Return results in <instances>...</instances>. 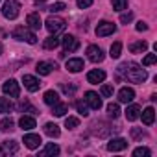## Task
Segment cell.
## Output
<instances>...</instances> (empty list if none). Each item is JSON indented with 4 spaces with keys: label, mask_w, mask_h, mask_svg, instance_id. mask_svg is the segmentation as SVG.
<instances>
[{
    "label": "cell",
    "mask_w": 157,
    "mask_h": 157,
    "mask_svg": "<svg viewBox=\"0 0 157 157\" xmlns=\"http://www.w3.org/2000/svg\"><path fill=\"white\" fill-rule=\"evenodd\" d=\"M117 74H118V78H124V80H128L131 83H142L148 78L146 70L140 68L137 63H122L117 68Z\"/></svg>",
    "instance_id": "1"
},
{
    "label": "cell",
    "mask_w": 157,
    "mask_h": 157,
    "mask_svg": "<svg viewBox=\"0 0 157 157\" xmlns=\"http://www.w3.org/2000/svg\"><path fill=\"white\" fill-rule=\"evenodd\" d=\"M21 13V4H19V0H6L4 6H2V15L8 19V21H13L17 19Z\"/></svg>",
    "instance_id": "2"
},
{
    "label": "cell",
    "mask_w": 157,
    "mask_h": 157,
    "mask_svg": "<svg viewBox=\"0 0 157 157\" xmlns=\"http://www.w3.org/2000/svg\"><path fill=\"white\" fill-rule=\"evenodd\" d=\"M13 37H15L17 41H24V43H28V44H35V43H37L35 33L30 32V30L24 28V26H17V28L13 30Z\"/></svg>",
    "instance_id": "3"
},
{
    "label": "cell",
    "mask_w": 157,
    "mask_h": 157,
    "mask_svg": "<svg viewBox=\"0 0 157 157\" xmlns=\"http://www.w3.org/2000/svg\"><path fill=\"white\" fill-rule=\"evenodd\" d=\"M44 26H46V30H48L50 33L57 35V33L65 32L67 22H65L63 19H59V17H48V19H46V22H44Z\"/></svg>",
    "instance_id": "4"
},
{
    "label": "cell",
    "mask_w": 157,
    "mask_h": 157,
    "mask_svg": "<svg viewBox=\"0 0 157 157\" xmlns=\"http://www.w3.org/2000/svg\"><path fill=\"white\" fill-rule=\"evenodd\" d=\"M115 32H117V24H113L109 21H102L96 26V35L98 37H107V35H113Z\"/></svg>",
    "instance_id": "5"
},
{
    "label": "cell",
    "mask_w": 157,
    "mask_h": 157,
    "mask_svg": "<svg viewBox=\"0 0 157 157\" xmlns=\"http://www.w3.org/2000/svg\"><path fill=\"white\" fill-rule=\"evenodd\" d=\"M2 91H4V94H8V96H11V98H19V94H21V87H19V83H17L15 80L4 82Z\"/></svg>",
    "instance_id": "6"
},
{
    "label": "cell",
    "mask_w": 157,
    "mask_h": 157,
    "mask_svg": "<svg viewBox=\"0 0 157 157\" xmlns=\"http://www.w3.org/2000/svg\"><path fill=\"white\" fill-rule=\"evenodd\" d=\"M87 57H89V61H93V63H102L105 56H104V50H102L100 46L91 44V46L87 48Z\"/></svg>",
    "instance_id": "7"
},
{
    "label": "cell",
    "mask_w": 157,
    "mask_h": 157,
    "mask_svg": "<svg viewBox=\"0 0 157 157\" xmlns=\"http://www.w3.org/2000/svg\"><path fill=\"white\" fill-rule=\"evenodd\" d=\"M85 104H87L91 109L98 111V109L102 107V98H100L96 93H93V91H87V93H85Z\"/></svg>",
    "instance_id": "8"
},
{
    "label": "cell",
    "mask_w": 157,
    "mask_h": 157,
    "mask_svg": "<svg viewBox=\"0 0 157 157\" xmlns=\"http://www.w3.org/2000/svg\"><path fill=\"white\" fill-rule=\"evenodd\" d=\"M61 44H63L65 52H76L78 48H80V41H78L74 35H65L61 39Z\"/></svg>",
    "instance_id": "9"
},
{
    "label": "cell",
    "mask_w": 157,
    "mask_h": 157,
    "mask_svg": "<svg viewBox=\"0 0 157 157\" xmlns=\"http://www.w3.org/2000/svg\"><path fill=\"white\" fill-rule=\"evenodd\" d=\"M22 83H24V87H26L30 93H35V91H39V87H41V82L37 80L35 76H30V74H24V76H22Z\"/></svg>",
    "instance_id": "10"
},
{
    "label": "cell",
    "mask_w": 157,
    "mask_h": 157,
    "mask_svg": "<svg viewBox=\"0 0 157 157\" xmlns=\"http://www.w3.org/2000/svg\"><path fill=\"white\" fill-rule=\"evenodd\" d=\"M128 140L126 139H122V137H117V139H111L109 142H107V150L109 151H122V150H126L128 148Z\"/></svg>",
    "instance_id": "11"
},
{
    "label": "cell",
    "mask_w": 157,
    "mask_h": 157,
    "mask_svg": "<svg viewBox=\"0 0 157 157\" xmlns=\"http://www.w3.org/2000/svg\"><path fill=\"white\" fill-rule=\"evenodd\" d=\"M19 150V142L17 140H4L0 144V153L2 155H13Z\"/></svg>",
    "instance_id": "12"
},
{
    "label": "cell",
    "mask_w": 157,
    "mask_h": 157,
    "mask_svg": "<svg viewBox=\"0 0 157 157\" xmlns=\"http://www.w3.org/2000/svg\"><path fill=\"white\" fill-rule=\"evenodd\" d=\"M133 98H135V91L131 87H122L118 91V102L120 104H131Z\"/></svg>",
    "instance_id": "13"
},
{
    "label": "cell",
    "mask_w": 157,
    "mask_h": 157,
    "mask_svg": "<svg viewBox=\"0 0 157 157\" xmlns=\"http://www.w3.org/2000/svg\"><path fill=\"white\" fill-rule=\"evenodd\" d=\"M24 146L26 148H30V150H35V148H39L41 146V137L37 135V133H28V135H24Z\"/></svg>",
    "instance_id": "14"
},
{
    "label": "cell",
    "mask_w": 157,
    "mask_h": 157,
    "mask_svg": "<svg viewBox=\"0 0 157 157\" xmlns=\"http://www.w3.org/2000/svg\"><path fill=\"white\" fill-rule=\"evenodd\" d=\"M105 80V72L104 70H98V68H94V70H91L89 74H87V82L89 83H93V85H96V83H102Z\"/></svg>",
    "instance_id": "15"
},
{
    "label": "cell",
    "mask_w": 157,
    "mask_h": 157,
    "mask_svg": "<svg viewBox=\"0 0 157 157\" xmlns=\"http://www.w3.org/2000/svg\"><path fill=\"white\" fill-rule=\"evenodd\" d=\"M67 70L68 72H80V70H83V59H80V57H74V59H68L67 61Z\"/></svg>",
    "instance_id": "16"
},
{
    "label": "cell",
    "mask_w": 157,
    "mask_h": 157,
    "mask_svg": "<svg viewBox=\"0 0 157 157\" xmlns=\"http://www.w3.org/2000/svg\"><path fill=\"white\" fill-rule=\"evenodd\" d=\"M26 24H28V28H32V30H41L43 21H41L39 13H30V15L26 17Z\"/></svg>",
    "instance_id": "17"
},
{
    "label": "cell",
    "mask_w": 157,
    "mask_h": 157,
    "mask_svg": "<svg viewBox=\"0 0 157 157\" xmlns=\"http://www.w3.org/2000/svg\"><path fill=\"white\" fill-rule=\"evenodd\" d=\"M54 68H56V65H54V63H48V61H39L35 70H37L41 76H48V74H50Z\"/></svg>",
    "instance_id": "18"
},
{
    "label": "cell",
    "mask_w": 157,
    "mask_h": 157,
    "mask_svg": "<svg viewBox=\"0 0 157 157\" xmlns=\"http://www.w3.org/2000/svg\"><path fill=\"white\" fill-rule=\"evenodd\" d=\"M139 117H142V124L144 126H151L153 120H155V111H153V107H146L142 111V115H139Z\"/></svg>",
    "instance_id": "19"
},
{
    "label": "cell",
    "mask_w": 157,
    "mask_h": 157,
    "mask_svg": "<svg viewBox=\"0 0 157 157\" xmlns=\"http://www.w3.org/2000/svg\"><path fill=\"white\" fill-rule=\"evenodd\" d=\"M44 133H46L48 137H52V139H57V137L61 135V129H59V126H57V124L48 122V124H44Z\"/></svg>",
    "instance_id": "20"
},
{
    "label": "cell",
    "mask_w": 157,
    "mask_h": 157,
    "mask_svg": "<svg viewBox=\"0 0 157 157\" xmlns=\"http://www.w3.org/2000/svg\"><path fill=\"white\" fill-rule=\"evenodd\" d=\"M39 155H41V157H46V155H59V146L54 144V142H48V144L39 151Z\"/></svg>",
    "instance_id": "21"
},
{
    "label": "cell",
    "mask_w": 157,
    "mask_h": 157,
    "mask_svg": "<svg viewBox=\"0 0 157 157\" xmlns=\"http://www.w3.org/2000/svg\"><path fill=\"white\" fill-rule=\"evenodd\" d=\"M61 44V39H57V35H50V37H46L44 39V43H43V46L46 48V50H54V48H57Z\"/></svg>",
    "instance_id": "22"
},
{
    "label": "cell",
    "mask_w": 157,
    "mask_h": 157,
    "mask_svg": "<svg viewBox=\"0 0 157 157\" xmlns=\"http://www.w3.org/2000/svg\"><path fill=\"white\" fill-rule=\"evenodd\" d=\"M65 113H68V105L63 104V102H56L52 105V115L56 117H65Z\"/></svg>",
    "instance_id": "23"
},
{
    "label": "cell",
    "mask_w": 157,
    "mask_h": 157,
    "mask_svg": "<svg viewBox=\"0 0 157 157\" xmlns=\"http://www.w3.org/2000/svg\"><path fill=\"white\" fill-rule=\"evenodd\" d=\"M139 113H140V107H139L137 104H131V105L126 109V118H128L129 122H133V120L139 118Z\"/></svg>",
    "instance_id": "24"
},
{
    "label": "cell",
    "mask_w": 157,
    "mask_h": 157,
    "mask_svg": "<svg viewBox=\"0 0 157 157\" xmlns=\"http://www.w3.org/2000/svg\"><path fill=\"white\" fill-rule=\"evenodd\" d=\"M19 126L22 128V129H26V131H30V129H33L35 128V118L33 117H21V120H19Z\"/></svg>",
    "instance_id": "25"
},
{
    "label": "cell",
    "mask_w": 157,
    "mask_h": 157,
    "mask_svg": "<svg viewBox=\"0 0 157 157\" xmlns=\"http://www.w3.org/2000/svg\"><path fill=\"white\" fill-rule=\"evenodd\" d=\"M146 48H148V43L146 41H137V43H131L129 44V52L131 54H142V52H146Z\"/></svg>",
    "instance_id": "26"
},
{
    "label": "cell",
    "mask_w": 157,
    "mask_h": 157,
    "mask_svg": "<svg viewBox=\"0 0 157 157\" xmlns=\"http://www.w3.org/2000/svg\"><path fill=\"white\" fill-rule=\"evenodd\" d=\"M43 100H44L46 105H54L56 102H59V94H57L56 91H46L44 96H43Z\"/></svg>",
    "instance_id": "27"
},
{
    "label": "cell",
    "mask_w": 157,
    "mask_h": 157,
    "mask_svg": "<svg viewBox=\"0 0 157 157\" xmlns=\"http://www.w3.org/2000/svg\"><path fill=\"white\" fill-rule=\"evenodd\" d=\"M17 107H19V111H24V113H32V115H37V113H39V111H37V109H35V107H33V105L28 102V100L21 102Z\"/></svg>",
    "instance_id": "28"
},
{
    "label": "cell",
    "mask_w": 157,
    "mask_h": 157,
    "mask_svg": "<svg viewBox=\"0 0 157 157\" xmlns=\"http://www.w3.org/2000/svg\"><path fill=\"white\" fill-rule=\"evenodd\" d=\"M120 54H122V43H113L111 44V48H109V56L113 57V59H117V57H120Z\"/></svg>",
    "instance_id": "29"
},
{
    "label": "cell",
    "mask_w": 157,
    "mask_h": 157,
    "mask_svg": "<svg viewBox=\"0 0 157 157\" xmlns=\"http://www.w3.org/2000/svg\"><path fill=\"white\" fill-rule=\"evenodd\" d=\"M78 126H80V118H78V117H67L65 118V128L67 129H74Z\"/></svg>",
    "instance_id": "30"
},
{
    "label": "cell",
    "mask_w": 157,
    "mask_h": 157,
    "mask_svg": "<svg viewBox=\"0 0 157 157\" xmlns=\"http://www.w3.org/2000/svg\"><path fill=\"white\" fill-rule=\"evenodd\" d=\"M0 129H4V131H13V129H15L13 118H2V122H0Z\"/></svg>",
    "instance_id": "31"
},
{
    "label": "cell",
    "mask_w": 157,
    "mask_h": 157,
    "mask_svg": "<svg viewBox=\"0 0 157 157\" xmlns=\"http://www.w3.org/2000/svg\"><path fill=\"white\" fill-rule=\"evenodd\" d=\"M13 109V104L10 102V98H0V113H10Z\"/></svg>",
    "instance_id": "32"
},
{
    "label": "cell",
    "mask_w": 157,
    "mask_h": 157,
    "mask_svg": "<svg viewBox=\"0 0 157 157\" xmlns=\"http://www.w3.org/2000/svg\"><path fill=\"white\" fill-rule=\"evenodd\" d=\"M107 115H109L111 118H117V117L120 115V107H118V104H113V102H111V104L107 105Z\"/></svg>",
    "instance_id": "33"
},
{
    "label": "cell",
    "mask_w": 157,
    "mask_h": 157,
    "mask_svg": "<svg viewBox=\"0 0 157 157\" xmlns=\"http://www.w3.org/2000/svg\"><path fill=\"white\" fill-rule=\"evenodd\" d=\"M76 109H78V113H80L82 117H87L89 115V105L85 102H76Z\"/></svg>",
    "instance_id": "34"
},
{
    "label": "cell",
    "mask_w": 157,
    "mask_h": 157,
    "mask_svg": "<svg viewBox=\"0 0 157 157\" xmlns=\"http://www.w3.org/2000/svg\"><path fill=\"white\" fill-rule=\"evenodd\" d=\"M113 10L115 11H122V10H126L128 8V0H113Z\"/></svg>",
    "instance_id": "35"
},
{
    "label": "cell",
    "mask_w": 157,
    "mask_h": 157,
    "mask_svg": "<svg viewBox=\"0 0 157 157\" xmlns=\"http://www.w3.org/2000/svg\"><path fill=\"white\" fill-rule=\"evenodd\" d=\"M133 155H135V157H150L151 151H150L148 148H142V146H140V148H135V150H133Z\"/></svg>",
    "instance_id": "36"
},
{
    "label": "cell",
    "mask_w": 157,
    "mask_h": 157,
    "mask_svg": "<svg viewBox=\"0 0 157 157\" xmlns=\"http://www.w3.org/2000/svg\"><path fill=\"white\" fill-rule=\"evenodd\" d=\"M155 61H157V56H155V54H148V56H144L142 65H144V67H150V65H153Z\"/></svg>",
    "instance_id": "37"
},
{
    "label": "cell",
    "mask_w": 157,
    "mask_h": 157,
    "mask_svg": "<svg viewBox=\"0 0 157 157\" xmlns=\"http://www.w3.org/2000/svg\"><path fill=\"white\" fill-rule=\"evenodd\" d=\"M76 85H67V83H61V91L65 93V94H68V96H72L74 93H76Z\"/></svg>",
    "instance_id": "38"
},
{
    "label": "cell",
    "mask_w": 157,
    "mask_h": 157,
    "mask_svg": "<svg viewBox=\"0 0 157 157\" xmlns=\"http://www.w3.org/2000/svg\"><path fill=\"white\" fill-rule=\"evenodd\" d=\"M146 133H144V129L142 128H131V137L135 139V140H139V139H142Z\"/></svg>",
    "instance_id": "39"
},
{
    "label": "cell",
    "mask_w": 157,
    "mask_h": 157,
    "mask_svg": "<svg viewBox=\"0 0 157 157\" xmlns=\"http://www.w3.org/2000/svg\"><path fill=\"white\" fill-rule=\"evenodd\" d=\"M113 91H115L113 85H109V83H104L102 85V96H113Z\"/></svg>",
    "instance_id": "40"
},
{
    "label": "cell",
    "mask_w": 157,
    "mask_h": 157,
    "mask_svg": "<svg viewBox=\"0 0 157 157\" xmlns=\"http://www.w3.org/2000/svg\"><path fill=\"white\" fill-rule=\"evenodd\" d=\"M63 10H67V6H65L63 2H56L54 6L48 8V11H52V13H57V11H63Z\"/></svg>",
    "instance_id": "41"
},
{
    "label": "cell",
    "mask_w": 157,
    "mask_h": 157,
    "mask_svg": "<svg viewBox=\"0 0 157 157\" xmlns=\"http://www.w3.org/2000/svg\"><path fill=\"white\" fill-rule=\"evenodd\" d=\"M76 4L80 10H85V8H91L93 6V0H76Z\"/></svg>",
    "instance_id": "42"
},
{
    "label": "cell",
    "mask_w": 157,
    "mask_h": 157,
    "mask_svg": "<svg viewBox=\"0 0 157 157\" xmlns=\"http://www.w3.org/2000/svg\"><path fill=\"white\" fill-rule=\"evenodd\" d=\"M131 21H133V13H122L120 15V22L122 24H129Z\"/></svg>",
    "instance_id": "43"
},
{
    "label": "cell",
    "mask_w": 157,
    "mask_h": 157,
    "mask_svg": "<svg viewBox=\"0 0 157 157\" xmlns=\"http://www.w3.org/2000/svg\"><path fill=\"white\" fill-rule=\"evenodd\" d=\"M135 28H137V32H146V30H148V24L140 21V22H137V26H135Z\"/></svg>",
    "instance_id": "44"
},
{
    "label": "cell",
    "mask_w": 157,
    "mask_h": 157,
    "mask_svg": "<svg viewBox=\"0 0 157 157\" xmlns=\"http://www.w3.org/2000/svg\"><path fill=\"white\" fill-rule=\"evenodd\" d=\"M4 52V46H2V43H0V54H2Z\"/></svg>",
    "instance_id": "45"
},
{
    "label": "cell",
    "mask_w": 157,
    "mask_h": 157,
    "mask_svg": "<svg viewBox=\"0 0 157 157\" xmlns=\"http://www.w3.org/2000/svg\"><path fill=\"white\" fill-rule=\"evenodd\" d=\"M37 2H46V0H37Z\"/></svg>",
    "instance_id": "46"
}]
</instances>
